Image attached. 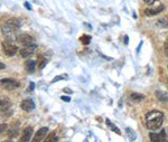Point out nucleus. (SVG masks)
Returning <instances> with one entry per match:
<instances>
[{
    "label": "nucleus",
    "instance_id": "23",
    "mask_svg": "<svg viewBox=\"0 0 168 142\" xmlns=\"http://www.w3.org/2000/svg\"><path fill=\"white\" fill-rule=\"evenodd\" d=\"M164 49H165L166 56H168V40H166V42H165V45H164Z\"/></svg>",
    "mask_w": 168,
    "mask_h": 142
},
{
    "label": "nucleus",
    "instance_id": "11",
    "mask_svg": "<svg viewBox=\"0 0 168 142\" xmlns=\"http://www.w3.org/2000/svg\"><path fill=\"white\" fill-rule=\"evenodd\" d=\"M164 10V6L160 5L158 7H155V8H147L145 10V14L147 16H155V15H158L159 12Z\"/></svg>",
    "mask_w": 168,
    "mask_h": 142
},
{
    "label": "nucleus",
    "instance_id": "24",
    "mask_svg": "<svg viewBox=\"0 0 168 142\" xmlns=\"http://www.w3.org/2000/svg\"><path fill=\"white\" fill-rule=\"evenodd\" d=\"M143 1H145L146 3H147V5H154L155 2H156L157 0H143Z\"/></svg>",
    "mask_w": 168,
    "mask_h": 142
},
{
    "label": "nucleus",
    "instance_id": "1",
    "mask_svg": "<svg viewBox=\"0 0 168 142\" xmlns=\"http://www.w3.org/2000/svg\"><path fill=\"white\" fill-rule=\"evenodd\" d=\"M146 121H147V128L149 130H158L161 126L162 121H164V113L160 111H151L146 115Z\"/></svg>",
    "mask_w": 168,
    "mask_h": 142
},
{
    "label": "nucleus",
    "instance_id": "10",
    "mask_svg": "<svg viewBox=\"0 0 168 142\" xmlns=\"http://www.w3.org/2000/svg\"><path fill=\"white\" fill-rule=\"evenodd\" d=\"M33 133H34V129L31 128V126H27V128L24 130L21 138H20L18 142H29V140H30Z\"/></svg>",
    "mask_w": 168,
    "mask_h": 142
},
{
    "label": "nucleus",
    "instance_id": "8",
    "mask_svg": "<svg viewBox=\"0 0 168 142\" xmlns=\"http://www.w3.org/2000/svg\"><path fill=\"white\" fill-rule=\"evenodd\" d=\"M20 108L26 112H30L35 109V103H34V101L31 98H26V100L21 101Z\"/></svg>",
    "mask_w": 168,
    "mask_h": 142
},
{
    "label": "nucleus",
    "instance_id": "14",
    "mask_svg": "<svg viewBox=\"0 0 168 142\" xmlns=\"http://www.w3.org/2000/svg\"><path fill=\"white\" fill-rule=\"evenodd\" d=\"M58 141V137L55 132H52L50 134H48L47 137L45 138V140L43 142H57Z\"/></svg>",
    "mask_w": 168,
    "mask_h": 142
},
{
    "label": "nucleus",
    "instance_id": "28",
    "mask_svg": "<svg viewBox=\"0 0 168 142\" xmlns=\"http://www.w3.org/2000/svg\"><path fill=\"white\" fill-rule=\"evenodd\" d=\"M5 67H6V65L3 64V63H0V70H3Z\"/></svg>",
    "mask_w": 168,
    "mask_h": 142
},
{
    "label": "nucleus",
    "instance_id": "9",
    "mask_svg": "<svg viewBox=\"0 0 168 142\" xmlns=\"http://www.w3.org/2000/svg\"><path fill=\"white\" fill-rule=\"evenodd\" d=\"M149 138L152 142H167V139H166V131L162 130L159 134L157 133H150L149 134Z\"/></svg>",
    "mask_w": 168,
    "mask_h": 142
},
{
    "label": "nucleus",
    "instance_id": "30",
    "mask_svg": "<svg viewBox=\"0 0 168 142\" xmlns=\"http://www.w3.org/2000/svg\"><path fill=\"white\" fill-rule=\"evenodd\" d=\"M3 142H12L11 140H7V141H3Z\"/></svg>",
    "mask_w": 168,
    "mask_h": 142
},
{
    "label": "nucleus",
    "instance_id": "6",
    "mask_svg": "<svg viewBox=\"0 0 168 142\" xmlns=\"http://www.w3.org/2000/svg\"><path fill=\"white\" fill-rule=\"evenodd\" d=\"M17 42L19 43L20 45L27 46V45L33 43V37L30 35H28V34H20V35L17 36Z\"/></svg>",
    "mask_w": 168,
    "mask_h": 142
},
{
    "label": "nucleus",
    "instance_id": "22",
    "mask_svg": "<svg viewBox=\"0 0 168 142\" xmlns=\"http://www.w3.org/2000/svg\"><path fill=\"white\" fill-rule=\"evenodd\" d=\"M63 78H67V75H59V76H56L55 78H54L53 81H52V83H55V82H57L58 80H63Z\"/></svg>",
    "mask_w": 168,
    "mask_h": 142
},
{
    "label": "nucleus",
    "instance_id": "27",
    "mask_svg": "<svg viewBox=\"0 0 168 142\" xmlns=\"http://www.w3.org/2000/svg\"><path fill=\"white\" fill-rule=\"evenodd\" d=\"M25 6H26V7H27V8H28V10H31L30 5H29V3H28V2H25Z\"/></svg>",
    "mask_w": 168,
    "mask_h": 142
},
{
    "label": "nucleus",
    "instance_id": "3",
    "mask_svg": "<svg viewBox=\"0 0 168 142\" xmlns=\"http://www.w3.org/2000/svg\"><path fill=\"white\" fill-rule=\"evenodd\" d=\"M0 86L5 89L11 91V89H15L16 87L19 86V83L14 78H3L0 81Z\"/></svg>",
    "mask_w": 168,
    "mask_h": 142
},
{
    "label": "nucleus",
    "instance_id": "12",
    "mask_svg": "<svg viewBox=\"0 0 168 142\" xmlns=\"http://www.w3.org/2000/svg\"><path fill=\"white\" fill-rule=\"evenodd\" d=\"M11 102L7 98H0V111L5 112L10 109Z\"/></svg>",
    "mask_w": 168,
    "mask_h": 142
},
{
    "label": "nucleus",
    "instance_id": "19",
    "mask_svg": "<svg viewBox=\"0 0 168 142\" xmlns=\"http://www.w3.org/2000/svg\"><path fill=\"white\" fill-rule=\"evenodd\" d=\"M126 131H127V133H128L129 140H130V141H133V140L136 139V133H134V132L132 131V130H131L130 128H127Z\"/></svg>",
    "mask_w": 168,
    "mask_h": 142
},
{
    "label": "nucleus",
    "instance_id": "7",
    "mask_svg": "<svg viewBox=\"0 0 168 142\" xmlns=\"http://www.w3.org/2000/svg\"><path fill=\"white\" fill-rule=\"evenodd\" d=\"M48 133V128H40L36 133L34 134V138L31 142H42V140L45 138V135Z\"/></svg>",
    "mask_w": 168,
    "mask_h": 142
},
{
    "label": "nucleus",
    "instance_id": "4",
    "mask_svg": "<svg viewBox=\"0 0 168 142\" xmlns=\"http://www.w3.org/2000/svg\"><path fill=\"white\" fill-rule=\"evenodd\" d=\"M2 49L7 56H14L16 55V53L18 52V48H17L16 45L11 44V43L9 42L2 43Z\"/></svg>",
    "mask_w": 168,
    "mask_h": 142
},
{
    "label": "nucleus",
    "instance_id": "20",
    "mask_svg": "<svg viewBox=\"0 0 168 142\" xmlns=\"http://www.w3.org/2000/svg\"><path fill=\"white\" fill-rule=\"evenodd\" d=\"M7 130H8V126H7V124H5V123H3V124H0V137H2Z\"/></svg>",
    "mask_w": 168,
    "mask_h": 142
},
{
    "label": "nucleus",
    "instance_id": "17",
    "mask_svg": "<svg viewBox=\"0 0 168 142\" xmlns=\"http://www.w3.org/2000/svg\"><path fill=\"white\" fill-rule=\"evenodd\" d=\"M157 24L159 26H161L162 28L165 27H168V18L167 17H164V18H160L158 21H157Z\"/></svg>",
    "mask_w": 168,
    "mask_h": 142
},
{
    "label": "nucleus",
    "instance_id": "21",
    "mask_svg": "<svg viewBox=\"0 0 168 142\" xmlns=\"http://www.w3.org/2000/svg\"><path fill=\"white\" fill-rule=\"evenodd\" d=\"M80 40H81L82 43H83L84 45H87L89 44V42L91 40V37L90 36H86V35H83V36L80 38Z\"/></svg>",
    "mask_w": 168,
    "mask_h": 142
},
{
    "label": "nucleus",
    "instance_id": "29",
    "mask_svg": "<svg viewBox=\"0 0 168 142\" xmlns=\"http://www.w3.org/2000/svg\"><path fill=\"white\" fill-rule=\"evenodd\" d=\"M64 91H65L66 93H72V91H71V89H65Z\"/></svg>",
    "mask_w": 168,
    "mask_h": 142
},
{
    "label": "nucleus",
    "instance_id": "26",
    "mask_svg": "<svg viewBox=\"0 0 168 142\" xmlns=\"http://www.w3.org/2000/svg\"><path fill=\"white\" fill-rule=\"evenodd\" d=\"M34 87H35V84H34V83H30V84H29V87H28V91H33Z\"/></svg>",
    "mask_w": 168,
    "mask_h": 142
},
{
    "label": "nucleus",
    "instance_id": "5",
    "mask_svg": "<svg viewBox=\"0 0 168 142\" xmlns=\"http://www.w3.org/2000/svg\"><path fill=\"white\" fill-rule=\"evenodd\" d=\"M37 46L34 43H31V44L27 45V46H25L24 48H21L20 49V56L21 57H28V56H30L31 54H34V52L36 50Z\"/></svg>",
    "mask_w": 168,
    "mask_h": 142
},
{
    "label": "nucleus",
    "instance_id": "25",
    "mask_svg": "<svg viewBox=\"0 0 168 142\" xmlns=\"http://www.w3.org/2000/svg\"><path fill=\"white\" fill-rule=\"evenodd\" d=\"M62 100H63V101H64V102H70V101H71V98H67V96H62Z\"/></svg>",
    "mask_w": 168,
    "mask_h": 142
},
{
    "label": "nucleus",
    "instance_id": "13",
    "mask_svg": "<svg viewBox=\"0 0 168 142\" xmlns=\"http://www.w3.org/2000/svg\"><path fill=\"white\" fill-rule=\"evenodd\" d=\"M35 67H36V62L35 61H27L25 64V68L27 70L28 73L35 72Z\"/></svg>",
    "mask_w": 168,
    "mask_h": 142
},
{
    "label": "nucleus",
    "instance_id": "16",
    "mask_svg": "<svg viewBox=\"0 0 168 142\" xmlns=\"http://www.w3.org/2000/svg\"><path fill=\"white\" fill-rule=\"evenodd\" d=\"M130 98H131L132 101H136V102H139V101H142L143 98H145V95L139 94V93H132V94L130 95Z\"/></svg>",
    "mask_w": 168,
    "mask_h": 142
},
{
    "label": "nucleus",
    "instance_id": "2",
    "mask_svg": "<svg viewBox=\"0 0 168 142\" xmlns=\"http://www.w3.org/2000/svg\"><path fill=\"white\" fill-rule=\"evenodd\" d=\"M19 27H20V24L18 20L11 19V20H9V21L6 22V24H3L2 27H1V31H2V34L5 36L10 37L16 33V30Z\"/></svg>",
    "mask_w": 168,
    "mask_h": 142
},
{
    "label": "nucleus",
    "instance_id": "15",
    "mask_svg": "<svg viewBox=\"0 0 168 142\" xmlns=\"http://www.w3.org/2000/svg\"><path fill=\"white\" fill-rule=\"evenodd\" d=\"M156 96H157V98L159 101H161V102H167L168 101V95L166 94L165 92H162V91H157Z\"/></svg>",
    "mask_w": 168,
    "mask_h": 142
},
{
    "label": "nucleus",
    "instance_id": "18",
    "mask_svg": "<svg viewBox=\"0 0 168 142\" xmlns=\"http://www.w3.org/2000/svg\"><path fill=\"white\" fill-rule=\"evenodd\" d=\"M106 123H108V126H109V128L111 129L112 131H114L117 134H121V131H120V130H119V129H118L117 126H114V124H112V123L110 122L109 119H106Z\"/></svg>",
    "mask_w": 168,
    "mask_h": 142
}]
</instances>
